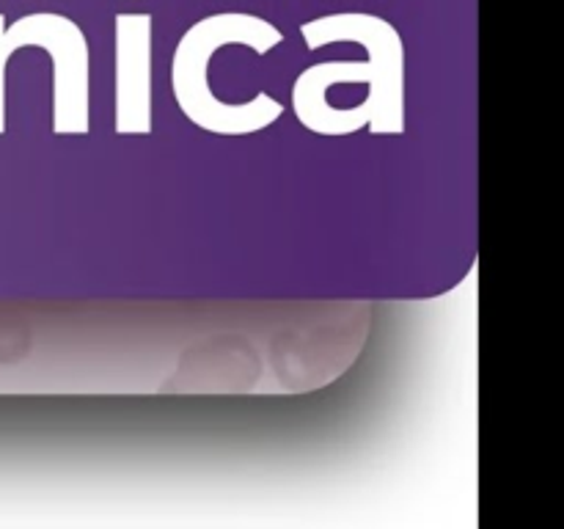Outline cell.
I'll return each instance as SVG.
<instances>
[{"label":"cell","instance_id":"6da1fadb","mask_svg":"<svg viewBox=\"0 0 564 529\" xmlns=\"http://www.w3.org/2000/svg\"><path fill=\"white\" fill-rule=\"evenodd\" d=\"M303 39L308 50L330 42H358L367 47L369 61L308 66L292 88L295 114L328 99V88L336 83H367V99L347 108L356 132L367 125L372 136H400L405 130V50L400 33L389 22L372 14H334L306 22Z\"/></svg>","mask_w":564,"mask_h":529},{"label":"cell","instance_id":"7a4b0ae2","mask_svg":"<svg viewBox=\"0 0 564 529\" xmlns=\"http://www.w3.org/2000/svg\"><path fill=\"white\" fill-rule=\"evenodd\" d=\"M281 42H284L281 31L251 14H215L196 22L182 36L174 53V69H171L174 97L182 114L202 130L218 132V136H248L281 119L284 108L270 94H257L248 102L231 105L215 97L207 80L209 58L224 44H246L264 55Z\"/></svg>","mask_w":564,"mask_h":529},{"label":"cell","instance_id":"3957f363","mask_svg":"<svg viewBox=\"0 0 564 529\" xmlns=\"http://www.w3.org/2000/svg\"><path fill=\"white\" fill-rule=\"evenodd\" d=\"M11 53L44 47L53 58V132H88V44L80 28L61 14H31L3 31Z\"/></svg>","mask_w":564,"mask_h":529},{"label":"cell","instance_id":"277c9868","mask_svg":"<svg viewBox=\"0 0 564 529\" xmlns=\"http://www.w3.org/2000/svg\"><path fill=\"white\" fill-rule=\"evenodd\" d=\"M116 132H152V17H116Z\"/></svg>","mask_w":564,"mask_h":529},{"label":"cell","instance_id":"5b68a950","mask_svg":"<svg viewBox=\"0 0 564 529\" xmlns=\"http://www.w3.org/2000/svg\"><path fill=\"white\" fill-rule=\"evenodd\" d=\"M3 17H0V132L6 130V61H9L11 47L3 39Z\"/></svg>","mask_w":564,"mask_h":529}]
</instances>
